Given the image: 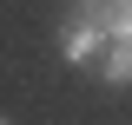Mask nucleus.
Instances as JSON below:
<instances>
[{"mask_svg": "<svg viewBox=\"0 0 132 125\" xmlns=\"http://www.w3.org/2000/svg\"><path fill=\"white\" fill-rule=\"evenodd\" d=\"M106 86H132V33H112L106 40V53H99V66H93Z\"/></svg>", "mask_w": 132, "mask_h": 125, "instance_id": "obj_1", "label": "nucleus"}, {"mask_svg": "<svg viewBox=\"0 0 132 125\" xmlns=\"http://www.w3.org/2000/svg\"><path fill=\"white\" fill-rule=\"evenodd\" d=\"M106 26H112V33H132V0H106Z\"/></svg>", "mask_w": 132, "mask_h": 125, "instance_id": "obj_2", "label": "nucleus"}, {"mask_svg": "<svg viewBox=\"0 0 132 125\" xmlns=\"http://www.w3.org/2000/svg\"><path fill=\"white\" fill-rule=\"evenodd\" d=\"M0 125H7V119H0Z\"/></svg>", "mask_w": 132, "mask_h": 125, "instance_id": "obj_3", "label": "nucleus"}]
</instances>
